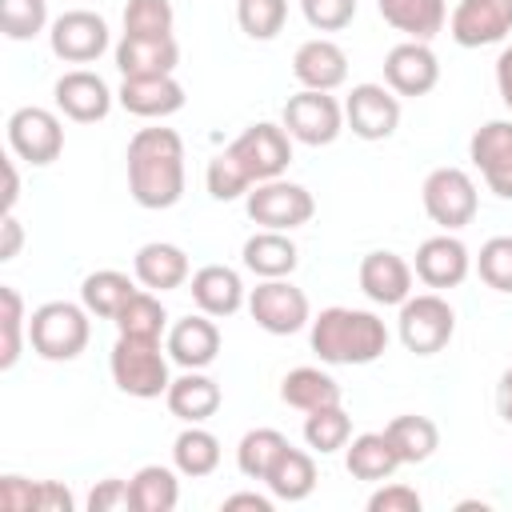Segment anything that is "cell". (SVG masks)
Wrapping results in <instances>:
<instances>
[{
	"mask_svg": "<svg viewBox=\"0 0 512 512\" xmlns=\"http://www.w3.org/2000/svg\"><path fill=\"white\" fill-rule=\"evenodd\" d=\"M128 192L140 208H172L184 196V140L172 128H140L128 140Z\"/></svg>",
	"mask_w": 512,
	"mask_h": 512,
	"instance_id": "1",
	"label": "cell"
},
{
	"mask_svg": "<svg viewBox=\"0 0 512 512\" xmlns=\"http://www.w3.org/2000/svg\"><path fill=\"white\" fill-rule=\"evenodd\" d=\"M308 344L324 364H372L388 352V328L364 308H324L308 324Z\"/></svg>",
	"mask_w": 512,
	"mask_h": 512,
	"instance_id": "2",
	"label": "cell"
},
{
	"mask_svg": "<svg viewBox=\"0 0 512 512\" xmlns=\"http://www.w3.org/2000/svg\"><path fill=\"white\" fill-rule=\"evenodd\" d=\"M88 308L72 300H48L28 316V344L40 360H76L88 348L92 324Z\"/></svg>",
	"mask_w": 512,
	"mask_h": 512,
	"instance_id": "3",
	"label": "cell"
},
{
	"mask_svg": "<svg viewBox=\"0 0 512 512\" xmlns=\"http://www.w3.org/2000/svg\"><path fill=\"white\" fill-rule=\"evenodd\" d=\"M168 352V348H164ZM160 352V340H136V336H116L108 368L120 392L136 396V400H156L168 392L172 376H168V360Z\"/></svg>",
	"mask_w": 512,
	"mask_h": 512,
	"instance_id": "4",
	"label": "cell"
},
{
	"mask_svg": "<svg viewBox=\"0 0 512 512\" xmlns=\"http://www.w3.org/2000/svg\"><path fill=\"white\" fill-rule=\"evenodd\" d=\"M396 332H400V344L408 352L436 356L452 340V332H456V312H452V304L440 292H420V296H408L400 304Z\"/></svg>",
	"mask_w": 512,
	"mask_h": 512,
	"instance_id": "5",
	"label": "cell"
},
{
	"mask_svg": "<svg viewBox=\"0 0 512 512\" xmlns=\"http://www.w3.org/2000/svg\"><path fill=\"white\" fill-rule=\"evenodd\" d=\"M420 200H424V212L432 224H440L444 232H460L476 220V184L464 168H432L424 176V188H420Z\"/></svg>",
	"mask_w": 512,
	"mask_h": 512,
	"instance_id": "6",
	"label": "cell"
},
{
	"mask_svg": "<svg viewBox=\"0 0 512 512\" xmlns=\"http://www.w3.org/2000/svg\"><path fill=\"white\" fill-rule=\"evenodd\" d=\"M244 208L260 228H276V232H292V228H300L316 216L312 192L304 184L284 180V176L252 184L248 196H244Z\"/></svg>",
	"mask_w": 512,
	"mask_h": 512,
	"instance_id": "7",
	"label": "cell"
},
{
	"mask_svg": "<svg viewBox=\"0 0 512 512\" xmlns=\"http://www.w3.org/2000/svg\"><path fill=\"white\" fill-rule=\"evenodd\" d=\"M280 124H284V132L292 140H300L308 148H320V144H332L344 132V104L332 92L300 88L296 96L284 100Z\"/></svg>",
	"mask_w": 512,
	"mask_h": 512,
	"instance_id": "8",
	"label": "cell"
},
{
	"mask_svg": "<svg viewBox=\"0 0 512 512\" xmlns=\"http://www.w3.org/2000/svg\"><path fill=\"white\" fill-rule=\"evenodd\" d=\"M248 312H252V320H256L268 336H292V332H300L304 324H312L308 296H304V288H296L288 276H280V280H260V284L248 292Z\"/></svg>",
	"mask_w": 512,
	"mask_h": 512,
	"instance_id": "9",
	"label": "cell"
},
{
	"mask_svg": "<svg viewBox=\"0 0 512 512\" xmlns=\"http://www.w3.org/2000/svg\"><path fill=\"white\" fill-rule=\"evenodd\" d=\"M8 148H12L16 160H24L32 168H44V164L60 160V152H64V124H60V116L48 112V108H36V104L16 108L8 116Z\"/></svg>",
	"mask_w": 512,
	"mask_h": 512,
	"instance_id": "10",
	"label": "cell"
},
{
	"mask_svg": "<svg viewBox=\"0 0 512 512\" xmlns=\"http://www.w3.org/2000/svg\"><path fill=\"white\" fill-rule=\"evenodd\" d=\"M228 152L244 164V172L252 176V184H260V180L284 176V168H288V160H292V136L284 132V124L260 120V124H248V128L228 144Z\"/></svg>",
	"mask_w": 512,
	"mask_h": 512,
	"instance_id": "11",
	"label": "cell"
},
{
	"mask_svg": "<svg viewBox=\"0 0 512 512\" xmlns=\"http://www.w3.org/2000/svg\"><path fill=\"white\" fill-rule=\"evenodd\" d=\"M344 124L360 140H388L400 128V96L388 84H352L344 100Z\"/></svg>",
	"mask_w": 512,
	"mask_h": 512,
	"instance_id": "12",
	"label": "cell"
},
{
	"mask_svg": "<svg viewBox=\"0 0 512 512\" xmlns=\"http://www.w3.org/2000/svg\"><path fill=\"white\" fill-rule=\"evenodd\" d=\"M48 44L64 64H92L108 48V24H104V16H96L88 8H72L52 20Z\"/></svg>",
	"mask_w": 512,
	"mask_h": 512,
	"instance_id": "13",
	"label": "cell"
},
{
	"mask_svg": "<svg viewBox=\"0 0 512 512\" xmlns=\"http://www.w3.org/2000/svg\"><path fill=\"white\" fill-rule=\"evenodd\" d=\"M448 32L460 48L500 44L512 32V0H460L448 16Z\"/></svg>",
	"mask_w": 512,
	"mask_h": 512,
	"instance_id": "14",
	"label": "cell"
},
{
	"mask_svg": "<svg viewBox=\"0 0 512 512\" xmlns=\"http://www.w3.org/2000/svg\"><path fill=\"white\" fill-rule=\"evenodd\" d=\"M468 156L480 168L488 192L512 200V120H488L472 132Z\"/></svg>",
	"mask_w": 512,
	"mask_h": 512,
	"instance_id": "15",
	"label": "cell"
},
{
	"mask_svg": "<svg viewBox=\"0 0 512 512\" xmlns=\"http://www.w3.org/2000/svg\"><path fill=\"white\" fill-rule=\"evenodd\" d=\"M384 84L396 96H428L440 84V60L424 40H404L384 56Z\"/></svg>",
	"mask_w": 512,
	"mask_h": 512,
	"instance_id": "16",
	"label": "cell"
},
{
	"mask_svg": "<svg viewBox=\"0 0 512 512\" xmlns=\"http://www.w3.org/2000/svg\"><path fill=\"white\" fill-rule=\"evenodd\" d=\"M52 100H56V108L68 116V120H76V124H96V120H104L108 112H112V88L96 76V72H88V68H72V72H64L56 84H52Z\"/></svg>",
	"mask_w": 512,
	"mask_h": 512,
	"instance_id": "17",
	"label": "cell"
},
{
	"mask_svg": "<svg viewBox=\"0 0 512 512\" xmlns=\"http://www.w3.org/2000/svg\"><path fill=\"white\" fill-rule=\"evenodd\" d=\"M412 272H416V280H424L428 288H456V284L468 280L472 256H468L464 240H456L452 232H440V236H428V240L416 248Z\"/></svg>",
	"mask_w": 512,
	"mask_h": 512,
	"instance_id": "18",
	"label": "cell"
},
{
	"mask_svg": "<svg viewBox=\"0 0 512 512\" xmlns=\"http://www.w3.org/2000/svg\"><path fill=\"white\" fill-rule=\"evenodd\" d=\"M412 264L388 248L380 252H368L360 260V292L372 300V304H384V308H400L408 296H412Z\"/></svg>",
	"mask_w": 512,
	"mask_h": 512,
	"instance_id": "19",
	"label": "cell"
},
{
	"mask_svg": "<svg viewBox=\"0 0 512 512\" xmlns=\"http://www.w3.org/2000/svg\"><path fill=\"white\" fill-rule=\"evenodd\" d=\"M292 76L304 84V88H316V92H336L344 80H348V52L336 44V40H304L292 56Z\"/></svg>",
	"mask_w": 512,
	"mask_h": 512,
	"instance_id": "20",
	"label": "cell"
},
{
	"mask_svg": "<svg viewBox=\"0 0 512 512\" xmlns=\"http://www.w3.org/2000/svg\"><path fill=\"white\" fill-rule=\"evenodd\" d=\"M180 64V44L172 36H120L116 68L124 80L132 76H172Z\"/></svg>",
	"mask_w": 512,
	"mask_h": 512,
	"instance_id": "21",
	"label": "cell"
},
{
	"mask_svg": "<svg viewBox=\"0 0 512 512\" xmlns=\"http://www.w3.org/2000/svg\"><path fill=\"white\" fill-rule=\"evenodd\" d=\"M120 108L140 120H164L184 108V88L176 76H132L116 92Z\"/></svg>",
	"mask_w": 512,
	"mask_h": 512,
	"instance_id": "22",
	"label": "cell"
},
{
	"mask_svg": "<svg viewBox=\"0 0 512 512\" xmlns=\"http://www.w3.org/2000/svg\"><path fill=\"white\" fill-rule=\"evenodd\" d=\"M192 304L216 320L240 312L248 304V292H244V280L236 268L228 264H204L192 272Z\"/></svg>",
	"mask_w": 512,
	"mask_h": 512,
	"instance_id": "23",
	"label": "cell"
},
{
	"mask_svg": "<svg viewBox=\"0 0 512 512\" xmlns=\"http://www.w3.org/2000/svg\"><path fill=\"white\" fill-rule=\"evenodd\" d=\"M168 356L180 364V368H208L216 356H220V328H216V316L208 312H196V316H184L168 328Z\"/></svg>",
	"mask_w": 512,
	"mask_h": 512,
	"instance_id": "24",
	"label": "cell"
},
{
	"mask_svg": "<svg viewBox=\"0 0 512 512\" xmlns=\"http://www.w3.org/2000/svg\"><path fill=\"white\" fill-rule=\"evenodd\" d=\"M164 400H168V412H172L176 420H184V424H204V420H212V416L220 412L224 392H220V384H216L212 376H204V368H184V376H176V380L168 384Z\"/></svg>",
	"mask_w": 512,
	"mask_h": 512,
	"instance_id": "25",
	"label": "cell"
},
{
	"mask_svg": "<svg viewBox=\"0 0 512 512\" xmlns=\"http://www.w3.org/2000/svg\"><path fill=\"white\" fill-rule=\"evenodd\" d=\"M132 272L136 280L148 288V292H172L180 288L192 268H188V252L180 244H168V240H148L136 248V260H132Z\"/></svg>",
	"mask_w": 512,
	"mask_h": 512,
	"instance_id": "26",
	"label": "cell"
},
{
	"mask_svg": "<svg viewBox=\"0 0 512 512\" xmlns=\"http://www.w3.org/2000/svg\"><path fill=\"white\" fill-rule=\"evenodd\" d=\"M240 256H244V268L256 272L260 280L292 276L300 264V248L288 240V232H276V228H260L256 236H248Z\"/></svg>",
	"mask_w": 512,
	"mask_h": 512,
	"instance_id": "27",
	"label": "cell"
},
{
	"mask_svg": "<svg viewBox=\"0 0 512 512\" xmlns=\"http://www.w3.org/2000/svg\"><path fill=\"white\" fill-rule=\"evenodd\" d=\"M400 452L392 448L388 432H360L352 436L348 452H344V468L356 476V480H368V484H380L388 480L396 468H400Z\"/></svg>",
	"mask_w": 512,
	"mask_h": 512,
	"instance_id": "28",
	"label": "cell"
},
{
	"mask_svg": "<svg viewBox=\"0 0 512 512\" xmlns=\"http://www.w3.org/2000/svg\"><path fill=\"white\" fill-rule=\"evenodd\" d=\"M376 8L384 16V24H392L408 40H424V44L448 20V4L444 0H376Z\"/></svg>",
	"mask_w": 512,
	"mask_h": 512,
	"instance_id": "29",
	"label": "cell"
},
{
	"mask_svg": "<svg viewBox=\"0 0 512 512\" xmlns=\"http://www.w3.org/2000/svg\"><path fill=\"white\" fill-rule=\"evenodd\" d=\"M264 484H268V492H272L276 500H288V504L308 500L312 488H316V460H312L304 448H292V444H288V448L276 456V464L268 468Z\"/></svg>",
	"mask_w": 512,
	"mask_h": 512,
	"instance_id": "30",
	"label": "cell"
},
{
	"mask_svg": "<svg viewBox=\"0 0 512 512\" xmlns=\"http://www.w3.org/2000/svg\"><path fill=\"white\" fill-rule=\"evenodd\" d=\"M132 296H136V284H132L124 272H116V268L88 272L84 284H80V304H84L92 316H100V320H116L120 308H124Z\"/></svg>",
	"mask_w": 512,
	"mask_h": 512,
	"instance_id": "31",
	"label": "cell"
},
{
	"mask_svg": "<svg viewBox=\"0 0 512 512\" xmlns=\"http://www.w3.org/2000/svg\"><path fill=\"white\" fill-rule=\"evenodd\" d=\"M280 400L288 408L312 412V408H324V404H340V384L324 368H292L280 380Z\"/></svg>",
	"mask_w": 512,
	"mask_h": 512,
	"instance_id": "32",
	"label": "cell"
},
{
	"mask_svg": "<svg viewBox=\"0 0 512 512\" xmlns=\"http://www.w3.org/2000/svg\"><path fill=\"white\" fill-rule=\"evenodd\" d=\"M172 464H176L180 476H192V480L212 476V472L220 468V440H216L208 428L188 424V428L172 440Z\"/></svg>",
	"mask_w": 512,
	"mask_h": 512,
	"instance_id": "33",
	"label": "cell"
},
{
	"mask_svg": "<svg viewBox=\"0 0 512 512\" xmlns=\"http://www.w3.org/2000/svg\"><path fill=\"white\" fill-rule=\"evenodd\" d=\"M384 432H388V440H392V448L400 452L404 464H424L440 448V428L428 416H416V412L388 420Z\"/></svg>",
	"mask_w": 512,
	"mask_h": 512,
	"instance_id": "34",
	"label": "cell"
},
{
	"mask_svg": "<svg viewBox=\"0 0 512 512\" xmlns=\"http://www.w3.org/2000/svg\"><path fill=\"white\" fill-rule=\"evenodd\" d=\"M128 484H132V508L136 512H172L180 500V480L164 464H144Z\"/></svg>",
	"mask_w": 512,
	"mask_h": 512,
	"instance_id": "35",
	"label": "cell"
},
{
	"mask_svg": "<svg viewBox=\"0 0 512 512\" xmlns=\"http://www.w3.org/2000/svg\"><path fill=\"white\" fill-rule=\"evenodd\" d=\"M120 336H136V340H160L164 336V324H168V312L160 304V292H148V288H136V296L120 308V316L112 320Z\"/></svg>",
	"mask_w": 512,
	"mask_h": 512,
	"instance_id": "36",
	"label": "cell"
},
{
	"mask_svg": "<svg viewBox=\"0 0 512 512\" xmlns=\"http://www.w3.org/2000/svg\"><path fill=\"white\" fill-rule=\"evenodd\" d=\"M304 440H308V448L320 452V456L340 452V448H348V440H352V416H348L340 404L312 408V412H304Z\"/></svg>",
	"mask_w": 512,
	"mask_h": 512,
	"instance_id": "37",
	"label": "cell"
},
{
	"mask_svg": "<svg viewBox=\"0 0 512 512\" xmlns=\"http://www.w3.org/2000/svg\"><path fill=\"white\" fill-rule=\"evenodd\" d=\"M288 448V436L276 432V428H252L240 436L236 444V468L248 476V480H264L268 468L276 464V456Z\"/></svg>",
	"mask_w": 512,
	"mask_h": 512,
	"instance_id": "38",
	"label": "cell"
},
{
	"mask_svg": "<svg viewBox=\"0 0 512 512\" xmlns=\"http://www.w3.org/2000/svg\"><path fill=\"white\" fill-rule=\"evenodd\" d=\"M0 328H4V344H0V368L8 372L16 360H20V348H24V336H28V316H24V296L4 284L0 288Z\"/></svg>",
	"mask_w": 512,
	"mask_h": 512,
	"instance_id": "39",
	"label": "cell"
},
{
	"mask_svg": "<svg viewBox=\"0 0 512 512\" xmlns=\"http://www.w3.org/2000/svg\"><path fill=\"white\" fill-rule=\"evenodd\" d=\"M288 0H236V24L252 40H272L284 32Z\"/></svg>",
	"mask_w": 512,
	"mask_h": 512,
	"instance_id": "40",
	"label": "cell"
},
{
	"mask_svg": "<svg viewBox=\"0 0 512 512\" xmlns=\"http://www.w3.org/2000/svg\"><path fill=\"white\" fill-rule=\"evenodd\" d=\"M204 184H208V196H212V200H236V196H248L252 176H248L244 164L224 148V152H216V156L208 160Z\"/></svg>",
	"mask_w": 512,
	"mask_h": 512,
	"instance_id": "41",
	"label": "cell"
},
{
	"mask_svg": "<svg viewBox=\"0 0 512 512\" xmlns=\"http://www.w3.org/2000/svg\"><path fill=\"white\" fill-rule=\"evenodd\" d=\"M172 0H128L124 32L128 36H172Z\"/></svg>",
	"mask_w": 512,
	"mask_h": 512,
	"instance_id": "42",
	"label": "cell"
},
{
	"mask_svg": "<svg viewBox=\"0 0 512 512\" xmlns=\"http://www.w3.org/2000/svg\"><path fill=\"white\" fill-rule=\"evenodd\" d=\"M48 24L44 0H0V28L8 40H32Z\"/></svg>",
	"mask_w": 512,
	"mask_h": 512,
	"instance_id": "43",
	"label": "cell"
},
{
	"mask_svg": "<svg viewBox=\"0 0 512 512\" xmlns=\"http://www.w3.org/2000/svg\"><path fill=\"white\" fill-rule=\"evenodd\" d=\"M476 272L488 288L496 292H512V236H492L480 244L476 256Z\"/></svg>",
	"mask_w": 512,
	"mask_h": 512,
	"instance_id": "44",
	"label": "cell"
},
{
	"mask_svg": "<svg viewBox=\"0 0 512 512\" xmlns=\"http://www.w3.org/2000/svg\"><path fill=\"white\" fill-rule=\"evenodd\" d=\"M300 12L316 32H340L352 24L356 0H300Z\"/></svg>",
	"mask_w": 512,
	"mask_h": 512,
	"instance_id": "45",
	"label": "cell"
},
{
	"mask_svg": "<svg viewBox=\"0 0 512 512\" xmlns=\"http://www.w3.org/2000/svg\"><path fill=\"white\" fill-rule=\"evenodd\" d=\"M88 508H92V512H136V508H132V484H128V480H116V476L100 480V484L88 492Z\"/></svg>",
	"mask_w": 512,
	"mask_h": 512,
	"instance_id": "46",
	"label": "cell"
},
{
	"mask_svg": "<svg viewBox=\"0 0 512 512\" xmlns=\"http://www.w3.org/2000/svg\"><path fill=\"white\" fill-rule=\"evenodd\" d=\"M420 492L408 484H384L368 496V512H420Z\"/></svg>",
	"mask_w": 512,
	"mask_h": 512,
	"instance_id": "47",
	"label": "cell"
},
{
	"mask_svg": "<svg viewBox=\"0 0 512 512\" xmlns=\"http://www.w3.org/2000/svg\"><path fill=\"white\" fill-rule=\"evenodd\" d=\"M36 492L40 480H24V476H0V508L8 512H36Z\"/></svg>",
	"mask_w": 512,
	"mask_h": 512,
	"instance_id": "48",
	"label": "cell"
},
{
	"mask_svg": "<svg viewBox=\"0 0 512 512\" xmlns=\"http://www.w3.org/2000/svg\"><path fill=\"white\" fill-rule=\"evenodd\" d=\"M36 512H72V492L60 480H40Z\"/></svg>",
	"mask_w": 512,
	"mask_h": 512,
	"instance_id": "49",
	"label": "cell"
},
{
	"mask_svg": "<svg viewBox=\"0 0 512 512\" xmlns=\"http://www.w3.org/2000/svg\"><path fill=\"white\" fill-rule=\"evenodd\" d=\"M0 232H4V240H0V260H12V256L20 252V244H24V228H20V220H16L12 212H4Z\"/></svg>",
	"mask_w": 512,
	"mask_h": 512,
	"instance_id": "50",
	"label": "cell"
},
{
	"mask_svg": "<svg viewBox=\"0 0 512 512\" xmlns=\"http://www.w3.org/2000/svg\"><path fill=\"white\" fill-rule=\"evenodd\" d=\"M496 92H500V100H504L508 112H512V44L496 56Z\"/></svg>",
	"mask_w": 512,
	"mask_h": 512,
	"instance_id": "51",
	"label": "cell"
},
{
	"mask_svg": "<svg viewBox=\"0 0 512 512\" xmlns=\"http://www.w3.org/2000/svg\"><path fill=\"white\" fill-rule=\"evenodd\" d=\"M272 500H276V496H260V492H232V496H224V512H232V508L272 512Z\"/></svg>",
	"mask_w": 512,
	"mask_h": 512,
	"instance_id": "52",
	"label": "cell"
},
{
	"mask_svg": "<svg viewBox=\"0 0 512 512\" xmlns=\"http://www.w3.org/2000/svg\"><path fill=\"white\" fill-rule=\"evenodd\" d=\"M496 412H500L504 424H512V364L504 368V376L496 384Z\"/></svg>",
	"mask_w": 512,
	"mask_h": 512,
	"instance_id": "53",
	"label": "cell"
},
{
	"mask_svg": "<svg viewBox=\"0 0 512 512\" xmlns=\"http://www.w3.org/2000/svg\"><path fill=\"white\" fill-rule=\"evenodd\" d=\"M4 180H8V188H4V212H12L16 200H20V176H16V164L12 160H4Z\"/></svg>",
	"mask_w": 512,
	"mask_h": 512,
	"instance_id": "54",
	"label": "cell"
}]
</instances>
